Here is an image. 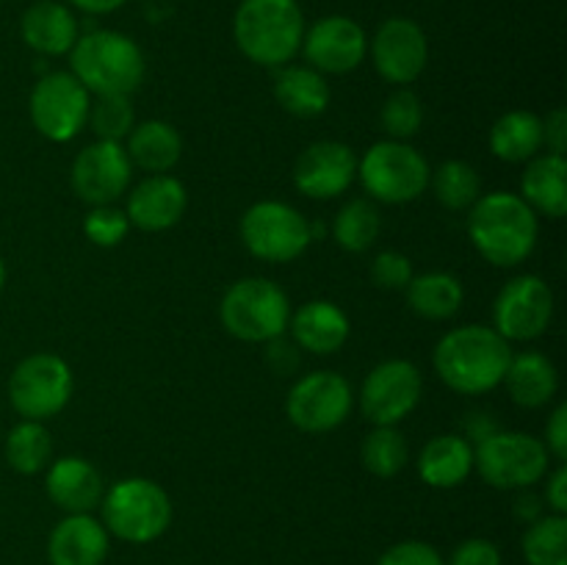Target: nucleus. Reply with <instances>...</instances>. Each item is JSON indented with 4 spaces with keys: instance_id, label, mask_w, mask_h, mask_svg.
Wrapping results in <instances>:
<instances>
[{
    "instance_id": "1",
    "label": "nucleus",
    "mask_w": 567,
    "mask_h": 565,
    "mask_svg": "<svg viewBox=\"0 0 567 565\" xmlns=\"http://www.w3.org/2000/svg\"><path fill=\"white\" fill-rule=\"evenodd\" d=\"M513 349L493 327L463 325L449 330L432 352L437 377L452 391L480 397L502 386Z\"/></svg>"
},
{
    "instance_id": "2",
    "label": "nucleus",
    "mask_w": 567,
    "mask_h": 565,
    "mask_svg": "<svg viewBox=\"0 0 567 565\" xmlns=\"http://www.w3.org/2000/svg\"><path fill=\"white\" fill-rule=\"evenodd\" d=\"M537 214L520 194L493 192L482 194L468 210V236L476 253L493 266H518L535 253Z\"/></svg>"
},
{
    "instance_id": "3",
    "label": "nucleus",
    "mask_w": 567,
    "mask_h": 565,
    "mask_svg": "<svg viewBox=\"0 0 567 565\" xmlns=\"http://www.w3.org/2000/svg\"><path fill=\"white\" fill-rule=\"evenodd\" d=\"M72 75L97 97H131L144 81V53L120 31H86L70 50Z\"/></svg>"
},
{
    "instance_id": "4",
    "label": "nucleus",
    "mask_w": 567,
    "mask_h": 565,
    "mask_svg": "<svg viewBox=\"0 0 567 565\" xmlns=\"http://www.w3.org/2000/svg\"><path fill=\"white\" fill-rule=\"evenodd\" d=\"M305 28L297 0H241L233 20V37L249 61L280 70L302 50Z\"/></svg>"
},
{
    "instance_id": "5",
    "label": "nucleus",
    "mask_w": 567,
    "mask_h": 565,
    "mask_svg": "<svg viewBox=\"0 0 567 565\" xmlns=\"http://www.w3.org/2000/svg\"><path fill=\"white\" fill-rule=\"evenodd\" d=\"M103 526L109 535L120 541L144 546L153 543L169 530L172 524V499L158 482L144 480V476H127L114 482L103 493Z\"/></svg>"
},
{
    "instance_id": "6",
    "label": "nucleus",
    "mask_w": 567,
    "mask_h": 565,
    "mask_svg": "<svg viewBox=\"0 0 567 565\" xmlns=\"http://www.w3.org/2000/svg\"><path fill=\"white\" fill-rule=\"evenodd\" d=\"M225 330L247 343H269L288 330L291 302L277 282L266 277H244L233 282L219 305Z\"/></svg>"
},
{
    "instance_id": "7",
    "label": "nucleus",
    "mask_w": 567,
    "mask_h": 565,
    "mask_svg": "<svg viewBox=\"0 0 567 565\" xmlns=\"http://www.w3.org/2000/svg\"><path fill=\"white\" fill-rule=\"evenodd\" d=\"M430 175L432 170L424 155L396 138L377 142L358 161L360 183L377 203H413L430 188Z\"/></svg>"
},
{
    "instance_id": "8",
    "label": "nucleus",
    "mask_w": 567,
    "mask_h": 565,
    "mask_svg": "<svg viewBox=\"0 0 567 565\" xmlns=\"http://www.w3.org/2000/svg\"><path fill=\"white\" fill-rule=\"evenodd\" d=\"M548 463L546 443L529 432L496 430L474 449V469L498 491H526L548 474Z\"/></svg>"
},
{
    "instance_id": "9",
    "label": "nucleus",
    "mask_w": 567,
    "mask_h": 565,
    "mask_svg": "<svg viewBox=\"0 0 567 565\" xmlns=\"http://www.w3.org/2000/svg\"><path fill=\"white\" fill-rule=\"evenodd\" d=\"M241 238L249 255L266 264H288L313 242V225L293 205L264 199L241 216Z\"/></svg>"
},
{
    "instance_id": "10",
    "label": "nucleus",
    "mask_w": 567,
    "mask_h": 565,
    "mask_svg": "<svg viewBox=\"0 0 567 565\" xmlns=\"http://www.w3.org/2000/svg\"><path fill=\"white\" fill-rule=\"evenodd\" d=\"M72 369L59 355L37 352L14 366L9 377V402L22 419L44 421L59 415L72 397Z\"/></svg>"
},
{
    "instance_id": "11",
    "label": "nucleus",
    "mask_w": 567,
    "mask_h": 565,
    "mask_svg": "<svg viewBox=\"0 0 567 565\" xmlns=\"http://www.w3.org/2000/svg\"><path fill=\"white\" fill-rule=\"evenodd\" d=\"M92 94L72 72H48L31 89V122L50 142H70L89 122Z\"/></svg>"
},
{
    "instance_id": "12",
    "label": "nucleus",
    "mask_w": 567,
    "mask_h": 565,
    "mask_svg": "<svg viewBox=\"0 0 567 565\" xmlns=\"http://www.w3.org/2000/svg\"><path fill=\"white\" fill-rule=\"evenodd\" d=\"M354 404V391L347 377L336 371H310L293 382L286 399V413L297 430L319 435L341 427Z\"/></svg>"
},
{
    "instance_id": "13",
    "label": "nucleus",
    "mask_w": 567,
    "mask_h": 565,
    "mask_svg": "<svg viewBox=\"0 0 567 565\" xmlns=\"http://www.w3.org/2000/svg\"><path fill=\"white\" fill-rule=\"evenodd\" d=\"M424 377L410 360H382L369 371L360 388V410L374 427H396L421 402Z\"/></svg>"
},
{
    "instance_id": "14",
    "label": "nucleus",
    "mask_w": 567,
    "mask_h": 565,
    "mask_svg": "<svg viewBox=\"0 0 567 565\" xmlns=\"http://www.w3.org/2000/svg\"><path fill=\"white\" fill-rule=\"evenodd\" d=\"M554 319V291L537 275H520L493 302V330L504 341H535Z\"/></svg>"
},
{
    "instance_id": "15",
    "label": "nucleus",
    "mask_w": 567,
    "mask_h": 565,
    "mask_svg": "<svg viewBox=\"0 0 567 565\" xmlns=\"http://www.w3.org/2000/svg\"><path fill=\"white\" fill-rule=\"evenodd\" d=\"M133 164L120 142H94L83 147L72 161L70 183L78 199L94 205H111L127 192Z\"/></svg>"
},
{
    "instance_id": "16",
    "label": "nucleus",
    "mask_w": 567,
    "mask_h": 565,
    "mask_svg": "<svg viewBox=\"0 0 567 565\" xmlns=\"http://www.w3.org/2000/svg\"><path fill=\"white\" fill-rule=\"evenodd\" d=\"M302 50L308 66L319 70L321 75H347L365 61L369 37L352 17L330 14L305 28Z\"/></svg>"
},
{
    "instance_id": "17",
    "label": "nucleus",
    "mask_w": 567,
    "mask_h": 565,
    "mask_svg": "<svg viewBox=\"0 0 567 565\" xmlns=\"http://www.w3.org/2000/svg\"><path fill=\"white\" fill-rule=\"evenodd\" d=\"M371 61L388 83H413L430 61L426 33L408 17H391L371 39Z\"/></svg>"
},
{
    "instance_id": "18",
    "label": "nucleus",
    "mask_w": 567,
    "mask_h": 565,
    "mask_svg": "<svg viewBox=\"0 0 567 565\" xmlns=\"http://www.w3.org/2000/svg\"><path fill=\"white\" fill-rule=\"evenodd\" d=\"M358 177V155L349 144L313 142L293 166V186L310 199H332L347 192Z\"/></svg>"
},
{
    "instance_id": "19",
    "label": "nucleus",
    "mask_w": 567,
    "mask_h": 565,
    "mask_svg": "<svg viewBox=\"0 0 567 565\" xmlns=\"http://www.w3.org/2000/svg\"><path fill=\"white\" fill-rule=\"evenodd\" d=\"M188 205L186 186L172 175H150L127 194L125 216L133 227L161 233L183 219Z\"/></svg>"
},
{
    "instance_id": "20",
    "label": "nucleus",
    "mask_w": 567,
    "mask_h": 565,
    "mask_svg": "<svg viewBox=\"0 0 567 565\" xmlns=\"http://www.w3.org/2000/svg\"><path fill=\"white\" fill-rule=\"evenodd\" d=\"M109 548V530L92 513L66 515L48 537L50 565H103Z\"/></svg>"
},
{
    "instance_id": "21",
    "label": "nucleus",
    "mask_w": 567,
    "mask_h": 565,
    "mask_svg": "<svg viewBox=\"0 0 567 565\" xmlns=\"http://www.w3.org/2000/svg\"><path fill=\"white\" fill-rule=\"evenodd\" d=\"M48 487L50 502L66 515L75 513H92L103 502V476L94 469L89 460L83 458H59L48 471Z\"/></svg>"
},
{
    "instance_id": "22",
    "label": "nucleus",
    "mask_w": 567,
    "mask_h": 565,
    "mask_svg": "<svg viewBox=\"0 0 567 565\" xmlns=\"http://www.w3.org/2000/svg\"><path fill=\"white\" fill-rule=\"evenodd\" d=\"M293 343L310 355H332L347 343L349 316L330 299H310L288 319Z\"/></svg>"
},
{
    "instance_id": "23",
    "label": "nucleus",
    "mask_w": 567,
    "mask_h": 565,
    "mask_svg": "<svg viewBox=\"0 0 567 565\" xmlns=\"http://www.w3.org/2000/svg\"><path fill=\"white\" fill-rule=\"evenodd\" d=\"M22 42L42 55H64L78 42V17L59 0H39L22 14Z\"/></svg>"
},
{
    "instance_id": "24",
    "label": "nucleus",
    "mask_w": 567,
    "mask_h": 565,
    "mask_svg": "<svg viewBox=\"0 0 567 565\" xmlns=\"http://www.w3.org/2000/svg\"><path fill=\"white\" fill-rule=\"evenodd\" d=\"M474 471V446L468 443V438L454 435H437L432 441L424 443L419 454V476L430 487H457Z\"/></svg>"
},
{
    "instance_id": "25",
    "label": "nucleus",
    "mask_w": 567,
    "mask_h": 565,
    "mask_svg": "<svg viewBox=\"0 0 567 565\" xmlns=\"http://www.w3.org/2000/svg\"><path fill=\"white\" fill-rule=\"evenodd\" d=\"M520 197L532 210H540L548 219H563L567 214V161L565 155H535L520 177Z\"/></svg>"
},
{
    "instance_id": "26",
    "label": "nucleus",
    "mask_w": 567,
    "mask_h": 565,
    "mask_svg": "<svg viewBox=\"0 0 567 565\" xmlns=\"http://www.w3.org/2000/svg\"><path fill=\"white\" fill-rule=\"evenodd\" d=\"M509 397L520 408H543L551 402L559 391V371L543 352H520L509 358L507 374H504Z\"/></svg>"
},
{
    "instance_id": "27",
    "label": "nucleus",
    "mask_w": 567,
    "mask_h": 565,
    "mask_svg": "<svg viewBox=\"0 0 567 565\" xmlns=\"http://www.w3.org/2000/svg\"><path fill=\"white\" fill-rule=\"evenodd\" d=\"M275 97L282 111L299 120L321 116L330 105V83L313 66L286 64L275 78Z\"/></svg>"
},
{
    "instance_id": "28",
    "label": "nucleus",
    "mask_w": 567,
    "mask_h": 565,
    "mask_svg": "<svg viewBox=\"0 0 567 565\" xmlns=\"http://www.w3.org/2000/svg\"><path fill=\"white\" fill-rule=\"evenodd\" d=\"M127 158L133 166L153 175H166L183 155V138L175 125L164 120H147L142 125H133L127 133Z\"/></svg>"
},
{
    "instance_id": "29",
    "label": "nucleus",
    "mask_w": 567,
    "mask_h": 565,
    "mask_svg": "<svg viewBox=\"0 0 567 565\" xmlns=\"http://www.w3.org/2000/svg\"><path fill=\"white\" fill-rule=\"evenodd\" d=\"M543 120L532 111H507L491 127V150L507 164H524L540 155Z\"/></svg>"
},
{
    "instance_id": "30",
    "label": "nucleus",
    "mask_w": 567,
    "mask_h": 565,
    "mask_svg": "<svg viewBox=\"0 0 567 565\" xmlns=\"http://www.w3.org/2000/svg\"><path fill=\"white\" fill-rule=\"evenodd\" d=\"M408 305L430 321H446L463 308V282L460 277L449 275V271H424V275H413L408 282Z\"/></svg>"
},
{
    "instance_id": "31",
    "label": "nucleus",
    "mask_w": 567,
    "mask_h": 565,
    "mask_svg": "<svg viewBox=\"0 0 567 565\" xmlns=\"http://www.w3.org/2000/svg\"><path fill=\"white\" fill-rule=\"evenodd\" d=\"M6 460L17 474H39L53 460V438L42 421L22 419L6 438Z\"/></svg>"
},
{
    "instance_id": "32",
    "label": "nucleus",
    "mask_w": 567,
    "mask_h": 565,
    "mask_svg": "<svg viewBox=\"0 0 567 565\" xmlns=\"http://www.w3.org/2000/svg\"><path fill=\"white\" fill-rule=\"evenodd\" d=\"M382 216L374 199H349L332 222V236L347 253H365L380 238Z\"/></svg>"
},
{
    "instance_id": "33",
    "label": "nucleus",
    "mask_w": 567,
    "mask_h": 565,
    "mask_svg": "<svg viewBox=\"0 0 567 565\" xmlns=\"http://www.w3.org/2000/svg\"><path fill=\"white\" fill-rule=\"evenodd\" d=\"M430 183L437 203L449 210H471V205L482 197V177L468 161H443L435 175H430Z\"/></svg>"
},
{
    "instance_id": "34",
    "label": "nucleus",
    "mask_w": 567,
    "mask_h": 565,
    "mask_svg": "<svg viewBox=\"0 0 567 565\" xmlns=\"http://www.w3.org/2000/svg\"><path fill=\"white\" fill-rule=\"evenodd\" d=\"M520 552L529 565H567V518L540 515L532 521L520 541Z\"/></svg>"
},
{
    "instance_id": "35",
    "label": "nucleus",
    "mask_w": 567,
    "mask_h": 565,
    "mask_svg": "<svg viewBox=\"0 0 567 565\" xmlns=\"http://www.w3.org/2000/svg\"><path fill=\"white\" fill-rule=\"evenodd\" d=\"M360 460H363L369 474L391 480L410 460L408 438L396 427H374L360 446Z\"/></svg>"
},
{
    "instance_id": "36",
    "label": "nucleus",
    "mask_w": 567,
    "mask_h": 565,
    "mask_svg": "<svg viewBox=\"0 0 567 565\" xmlns=\"http://www.w3.org/2000/svg\"><path fill=\"white\" fill-rule=\"evenodd\" d=\"M382 131L388 133L396 142H404V138L415 136L424 125V105H421V97L410 89H396L391 97L385 100L380 111Z\"/></svg>"
},
{
    "instance_id": "37",
    "label": "nucleus",
    "mask_w": 567,
    "mask_h": 565,
    "mask_svg": "<svg viewBox=\"0 0 567 565\" xmlns=\"http://www.w3.org/2000/svg\"><path fill=\"white\" fill-rule=\"evenodd\" d=\"M89 125H92L94 136L100 142H120L127 138V133L136 125V114H133L131 97H97V103H92L89 109Z\"/></svg>"
},
{
    "instance_id": "38",
    "label": "nucleus",
    "mask_w": 567,
    "mask_h": 565,
    "mask_svg": "<svg viewBox=\"0 0 567 565\" xmlns=\"http://www.w3.org/2000/svg\"><path fill=\"white\" fill-rule=\"evenodd\" d=\"M131 230L125 210L114 208V205H94L83 219V233L97 247H116L122 238Z\"/></svg>"
},
{
    "instance_id": "39",
    "label": "nucleus",
    "mask_w": 567,
    "mask_h": 565,
    "mask_svg": "<svg viewBox=\"0 0 567 565\" xmlns=\"http://www.w3.org/2000/svg\"><path fill=\"white\" fill-rule=\"evenodd\" d=\"M371 280L380 288H385V291H404L408 282L413 280V264H410V258L404 253L385 249L371 264Z\"/></svg>"
},
{
    "instance_id": "40",
    "label": "nucleus",
    "mask_w": 567,
    "mask_h": 565,
    "mask_svg": "<svg viewBox=\"0 0 567 565\" xmlns=\"http://www.w3.org/2000/svg\"><path fill=\"white\" fill-rule=\"evenodd\" d=\"M377 565H446L432 543L424 541H402L380 554Z\"/></svg>"
},
{
    "instance_id": "41",
    "label": "nucleus",
    "mask_w": 567,
    "mask_h": 565,
    "mask_svg": "<svg viewBox=\"0 0 567 565\" xmlns=\"http://www.w3.org/2000/svg\"><path fill=\"white\" fill-rule=\"evenodd\" d=\"M446 565H502V552L487 537H468L454 548Z\"/></svg>"
},
{
    "instance_id": "42",
    "label": "nucleus",
    "mask_w": 567,
    "mask_h": 565,
    "mask_svg": "<svg viewBox=\"0 0 567 565\" xmlns=\"http://www.w3.org/2000/svg\"><path fill=\"white\" fill-rule=\"evenodd\" d=\"M546 449L551 458H557L559 463H565L567 458V404H557L546 424Z\"/></svg>"
},
{
    "instance_id": "43",
    "label": "nucleus",
    "mask_w": 567,
    "mask_h": 565,
    "mask_svg": "<svg viewBox=\"0 0 567 565\" xmlns=\"http://www.w3.org/2000/svg\"><path fill=\"white\" fill-rule=\"evenodd\" d=\"M543 144H548L554 155H565L567 150V111L554 109L543 120Z\"/></svg>"
},
{
    "instance_id": "44",
    "label": "nucleus",
    "mask_w": 567,
    "mask_h": 565,
    "mask_svg": "<svg viewBox=\"0 0 567 565\" xmlns=\"http://www.w3.org/2000/svg\"><path fill=\"white\" fill-rule=\"evenodd\" d=\"M546 507H551L554 515L567 513V465L559 463L557 471H551L546 485V496H543Z\"/></svg>"
},
{
    "instance_id": "45",
    "label": "nucleus",
    "mask_w": 567,
    "mask_h": 565,
    "mask_svg": "<svg viewBox=\"0 0 567 565\" xmlns=\"http://www.w3.org/2000/svg\"><path fill=\"white\" fill-rule=\"evenodd\" d=\"M269 360L275 363V369L280 371V374H288V371L293 369V363H297V355H293L291 343L282 341L280 336L275 338V341H269Z\"/></svg>"
},
{
    "instance_id": "46",
    "label": "nucleus",
    "mask_w": 567,
    "mask_h": 565,
    "mask_svg": "<svg viewBox=\"0 0 567 565\" xmlns=\"http://www.w3.org/2000/svg\"><path fill=\"white\" fill-rule=\"evenodd\" d=\"M543 499L535 496V493H520L518 502H515V515H518L520 521H526V524H532V521H537L543 513Z\"/></svg>"
},
{
    "instance_id": "47",
    "label": "nucleus",
    "mask_w": 567,
    "mask_h": 565,
    "mask_svg": "<svg viewBox=\"0 0 567 565\" xmlns=\"http://www.w3.org/2000/svg\"><path fill=\"white\" fill-rule=\"evenodd\" d=\"M75 9H81L83 14H111V11L122 9L127 0H70Z\"/></svg>"
},
{
    "instance_id": "48",
    "label": "nucleus",
    "mask_w": 567,
    "mask_h": 565,
    "mask_svg": "<svg viewBox=\"0 0 567 565\" xmlns=\"http://www.w3.org/2000/svg\"><path fill=\"white\" fill-rule=\"evenodd\" d=\"M498 427H496V421L491 419V415L487 413H471V421H468V438H474L476 443L480 441H485L487 435H493V432H496Z\"/></svg>"
},
{
    "instance_id": "49",
    "label": "nucleus",
    "mask_w": 567,
    "mask_h": 565,
    "mask_svg": "<svg viewBox=\"0 0 567 565\" xmlns=\"http://www.w3.org/2000/svg\"><path fill=\"white\" fill-rule=\"evenodd\" d=\"M3 286H6V264L3 258H0V291H3Z\"/></svg>"
}]
</instances>
